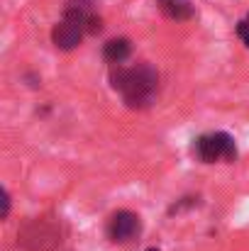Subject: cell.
I'll return each instance as SVG.
<instances>
[{"label":"cell","instance_id":"52a82bcc","mask_svg":"<svg viewBox=\"0 0 249 251\" xmlns=\"http://www.w3.org/2000/svg\"><path fill=\"white\" fill-rule=\"evenodd\" d=\"M162 12L171 20H188L193 17V5L188 0H157Z\"/></svg>","mask_w":249,"mask_h":251},{"label":"cell","instance_id":"6da1fadb","mask_svg":"<svg viewBox=\"0 0 249 251\" xmlns=\"http://www.w3.org/2000/svg\"><path fill=\"white\" fill-rule=\"evenodd\" d=\"M110 81L112 88L122 93L125 102L130 107H144L154 100V93H157V74L149 69V66H135V69H112L110 74Z\"/></svg>","mask_w":249,"mask_h":251},{"label":"cell","instance_id":"5b68a950","mask_svg":"<svg viewBox=\"0 0 249 251\" xmlns=\"http://www.w3.org/2000/svg\"><path fill=\"white\" fill-rule=\"evenodd\" d=\"M93 7H90V0H69L66 7H64V20L79 25L81 29L88 27V22L93 20Z\"/></svg>","mask_w":249,"mask_h":251},{"label":"cell","instance_id":"277c9868","mask_svg":"<svg viewBox=\"0 0 249 251\" xmlns=\"http://www.w3.org/2000/svg\"><path fill=\"white\" fill-rule=\"evenodd\" d=\"M81 37H83V29L79 27V25L69 22V20L56 22V25H54V29H52L54 47H56V49H64V51L76 49V47L81 44Z\"/></svg>","mask_w":249,"mask_h":251},{"label":"cell","instance_id":"3957f363","mask_svg":"<svg viewBox=\"0 0 249 251\" xmlns=\"http://www.w3.org/2000/svg\"><path fill=\"white\" fill-rule=\"evenodd\" d=\"M142 232V222L135 212L130 210H120L110 217V225H108V234L112 242L117 244H125V242H132L137 234Z\"/></svg>","mask_w":249,"mask_h":251},{"label":"cell","instance_id":"8992f818","mask_svg":"<svg viewBox=\"0 0 249 251\" xmlns=\"http://www.w3.org/2000/svg\"><path fill=\"white\" fill-rule=\"evenodd\" d=\"M130 51H132V47H130L127 39H110V42L103 47V56H105V61L117 64V66L130 56Z\"/></svg>","mask_w":249,"mask_h":251},{"label":"cell","instance_id":"ba28073f","mask_svg":"<svg viewBox=\"0 0 249 251\" xmlns=\"http://www.w3.org/2000/svg\"><path fill=\"white\" fill-rule=\"evenodd\" d=\"M237 34L245 39V44L249 47V15H247V20H242V22H240V27H237Z\"/></svg>","mask_w":249,"mask_h":251},{"label":"cell","instance_id":"9c48e42d","mask_svg":"<svg viewBox=\"0 0 249 251\" xmlns=\"http://www.w3.org/2000/svg\"><path fill=\"white\" fill-rule=\"evenodd\" d=\"M7 212H10V195H7V190H2V220L7 217Z\"/></svg>","mask_w":249,"mask_h":251},{"label":"cell","instance_id":"7a4b0ae2","mask_svg":"<svg viewBox=\"0 0 249 251\" xmlns=\"http://www.w3.org/2000/svg\"><path fill=\"white\" fill-rule=\"evenodd\" d=\"M193 151H195V156H198L203 164L235 161V156H237V147H235L232 137H230V134H225V132H215V134L198 137V139H195Z\"/></svg>","mask_w":249,"mask_h":251},{"label":"cell","instance_id":"30bf717a","mask_svg":"<svg viewBox=\"0 0 249 251\" xmlns=\"http://www.w3.org/2000/svg\"><path fill=\"white\" fill-rule=\"evenodd\" d=\"M149 251H157V249H149Z\"/></svg>","mask_w":249,"mask_h":251}]
</instances>
